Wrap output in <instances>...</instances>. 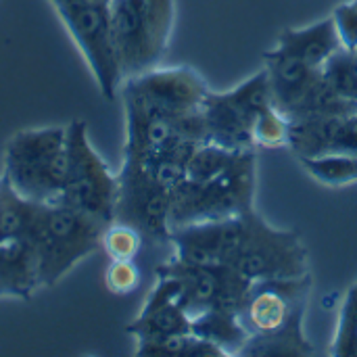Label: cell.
Masks as SVG:
<instances>
[{"label":"cell","instance_id":"1","mask_svg":"<svg viewBox=\"0 0 357 357\" xmlns=\"http://www.w3.org/2000/svg\"><path fill=\"white\" fill-rule=\"evenodd\" d=\"M107 224L63 203H38L25 241L31 245L42 289L54 287L79 261L92 255L102 241Z\"/></svg>","mask_w":357,"mask_h":357},{"label":"cell","instance_id":"2","mask_svg":"<svg viewBox=\"0 0 357 357\" xmlns=\"http://www.w3.org/2000/svg\"><path fill=\"white\" fill-rule=\"evenodd\" d=\"M67 163V126L29 128L8 138L2 176L27 201L54 203L65 190Z\"/></svg>","mask_w":357,"mask_h":357},{"label":"cell","instance_id":"3","mask_svg":"<svg viewBox=\"0 0 357 357\" xmlns=\"http://www.w3.org/2000/svg\"><path fill=\"white\" fill-rule=\"evenodd\" d=\"M113 44L123 82L159 67L176 21V0H111Z\"/></svg>","mask_w":357,"mask_h":357},{"label":"cell","instance_id":"4","mask_svg":"<svg viewBox=\"0 0 357 357\" xmlns=\"http://www.w3.org/2000/svg\"><path fill=\"white\" fill-rule=\"evenodd\" d=\"M255 153L241 151L232 165L220 176L195 182L184 178L172 190V230L195 222L236 218L253 211Z\"/></svg>","mask_w":357,"mask_h":357},{"label":"cell","instance_id":"5","mask_svg":"<svg viewBox=\"0 0 357 357\" xmlns=\"http://www.w3.org/2000/svg\"><path fill=\"white\" fill-rule=\"evenodd\" d=\"M126 119H178L203 107L209 88L190 67H155L121 84Z\"/></svg>","mask_w":357,"mask_h":357},{"label":"cell","instance_id":"6","mask_svg":"<svg viewBox=\"0 0 357 357\" xmlns=\"http://www.w3.org/2000/svg\"><path fill=\"white\" fill-rule=\"evenodd\" d=\"M67 180L61 201L109 226L115 218L117 176L94 151L84 119H73L67 126Z\"/></svg>","mask_w":357,"mask_h":357},{"label":"cell","instance_id":"7","mask_svg":"<svg viewBox=\"0 0 357 357\" xmlns=\"http://www.w3.org/2000/svg\"><path fill=\"white\" fill-rule=\"evenodd\" d=\"M249 282L293 280L310 276L307 249L291 230L270 226L253 209L247 215V234L228 264Z\"/></svg>","mask_w":357,"mask_h":357},{"label":"cell","instance_id":"8","mask_svg":"<svg viewBox=\"0 0 357 357\" xmlns=\"http://www.w3.org/2000/svg\"><path fill=\"white\" fill-rule=\"evenodd\" d=\"M274 105L266 69L251 75L228 92L205 96L201 113L207 126V140L230 151H253V128L261 111Z\"/></svg>","mask_w":357,"mask_h":357},{"label":"cell","instance_id":"9","mask_svg":"<svg viewBox=\"0 0 357 357\" xmlns=\"http://www.w3.org/2000/svg\"><path fill=\"white\" fill-rule=\"evenodd\" d=\"M172 190L159 184L136 159L123 157L117 174V201L113 222L134 226L144 241L169 243Z\"/></svg>","mask_w":357,"mask_h":357},{"label":"cell","instance_id":"10","mask_svg":"<svg viewBox=\"0 0 357 357\" xmlns=\"http://www.w3.org/2000/svg\"><path fill=\"white\" fill-rule=\"evenodd\" d=\"M52 8L84 54L98 90L107 100H113L121 90L123 77L113 44L109 8L88 4H56Z\"/></svg>","mask_w":357,"mask_h":357},{"label":"cell","instance_id":"11","mask_svg":"<svg viewBox=\"0 0 357 357\" xmlns=\"http://www.w3.org/2000/svg\"><path fill=\"white\" fill-rule=\"evenodd\" d=\"M310 276L293 280H259L247 291L238 320L249 339L272 337L305 314L310 299Z\"/></svg>","mask_w":357,"mask_h":357},{"label":"cell","instance_id":"12","mask_svg":"<svg viewBox=\"0 0 357 357\" xmlns=\"http://www.w3.org/2000/svg\"><path fill=\"white\" fill-rule=\"evenodd\" d=\"M249 213L174 228L169 234L174 259L190 266H228L245 241Z\"/></svg>","mask_w":357,"mask_h":357},{"label":"cell","instance_id":"13","mask_svg":"<svg viewBox=\"0 0 357 357\" xmlns=\"http://www.w3.org/2000/svg\"><path fill=\"white\" fill-rule=\"evenodd\" d=\"M178 295V280L167 274H157V282L140 314L128 324V333L136 343L192 333V320L180 305Z\"/></svg>","mask_w":357,"mask_h":357},{"label":"cell","instance_id":"14","mask_svg":"<svg viewBox=\"0 0 357 357\" xmlns=\"http://www.w3.org/2000/svg\"><path fill=\"white\" fill-rule=\"evenodd\" d=\"M289 144L299 157L320 153L357 155V113L341 117L291 119Z\"/></svg>","mask_w":357,"mask_h":357},{"label":"cell","instance_id":"15","mask_svg":"<svg viewBox=\"0 0 357 357\" xmlns=\"http://www.w3.org/2000/svg\"><path fill=\"white\" fill-rule=\"evenodd\" d=\"M276 48L322 71L326 63L343 48V42L333 17H328L307 27L284 29L276 42Z\"/></svg>","mask_w":357,"mask_h":357},{"label":"cell","instance_id":"16","mask_svg":"<svg viewBox=\"0 0 357 357\" xmlns=\"http://www.w3.org/2000/svg\"><path fill=\"white\" fill-rule=\"evenodd\" d=\"M42 289L38 259L25 238L0 241V299H31Z\"/></svg>","mask_w":357,"mask_h":357},{"label":"cell","instance_id":"17","mask_svg":"<svg viewBox=\"0 0 357 357\" xmlns=\"http://www.w3.org/2000/svg\"><path fill=\"white\" fill-rule=\"evenodd\" d=\"M192 333L222 347L228 356H238L247 343V333L238 320V312L209 310L192 320Z\"/></svg>","mask_w":357,"mask_h":357},{"label":"cell","instance_id":"18","mask_svg":"<svg viewBox=\"0 0 357 357\" xmlns=\"http://www.w3.org/2000/svg\"><path fill=\"white\" fill-rule=\"evenodd\" d=\"M303 318H305V314L297 316L287 328H282L280 333H276L272 337L247 339V343H245V347L241 349L238 356H312L314 354V345L303 335Z\"/></svg>","mask_w":357,"mask_h":357},{"label":"cell","instance_id":"19","mask_svg":"<svg viewBox=\"0 0 357 357\" xmlns=\"http://www.w3.org/2000/svg\"><path fill=\"white\" fill-rule=\"evenodd\" d=\"M136 356L142 357H224L228 356L215 343L201 339L195 333L172 335L157 341L136 343Z\"/></svg>","mask_w":357,"mask_h":357},{"label":"cell","instance_id":"20","mask_svg":"<svg viewBox=\"0 0 357 357\" xmlns=\"http://www.w3.org/2000/svg\"><path fill=\"white\" fill-rule=\"evenodd\" d=\"M36 205L38 203L21 197L8 180L0 176V241L25 238Z\"/></svg>","mask_w":357,"mask_h":357},{"label":"cell","instance_id":"21","mask_svg":"<svg viewBox=\"0 0 357 357\" xmlns=\"http://www.w3.org/2000/svg\"><path fill=\"white\" fill-rule=\"evenodd\" d=\"M299 159L303 167L324 186H347L357 182V155L320 153Z\"/></svg>","mask_w":357,"mask_h":357},{"label":"cell","instance_id":"22","mask_svg":"<svg viewBox=\"0 0 357 357\" xmlns=\"http://www.w3.org/2000/svg\"><path fill=\"white\" fill-rule=\"evenodd\" d=\"M144 245V236L130 224L111 222L105 232L100 247L111 259H136Z\"/></svg>","mask_w":357,"mask_h":357},{"label":"cell","instance_id":"23","mask_svg":"<svg viewBox=\"0 0 357 357\" xmlns=\"http://www.w3.org/2000/svg\"><path fill=\"white\" fill-rule=\"evenodd\" d=\"M333 356H357V284H354L345 295L333 341Z\"/></svg>","mask_w":357,"mask_h":357},{"label":"cell","instance_id":"24","mask_svg":"<svg viewBox=\"0 0 357 357\" xmlns=\"http://www.w3.org/2000/svg\"><path fill=\"white\" fill-rule=\"evenodd\" d=\"M289 134L291 119L276 105L261 111L253 128L255 146H284L289 144Z\"/></svg>","mask_w":357,"mask_h":357},{"label":"cell","instance_id":"25","mask_svg":"<svg viewBox=\"0 0 357 357\" xmlns=\"http://www.w3.org/2000/svg\"><path fill=\"white\" fill-rule=\"evenodd\" d=\"M105 284L113 295H130L140 284V270L134 259H111L105 272Z\"/></svg>","mask_w":357,"mask_h":357},{"label":"cell","instance_id":"26","mask_svg":"<svg viewBox=\"0 0 357 357\" xmlns=\"http://www.w3.org/2000/svg\"><path fill=\"white\" fill-rule=\"evenodd\" d=\"M333 21L337 25L343 48L357 52V0L339 6L333 15Z\"/></svg>","mask_w":357,"mask_h":357},{"label":"cell","instance_id":"27","mask_svg":"<svg viewBox=\"0 0 357 357\" xmlns=\"http://www.w3.org/2000/svg\"><path fill=\"white\" fill-rule=\"evenodd\" d=\"M52 6L56 4H88V6H105L109 8L111 6V0H48Z\"/></svg>","mask_w":357,"mask_h":357}]
</instances>
